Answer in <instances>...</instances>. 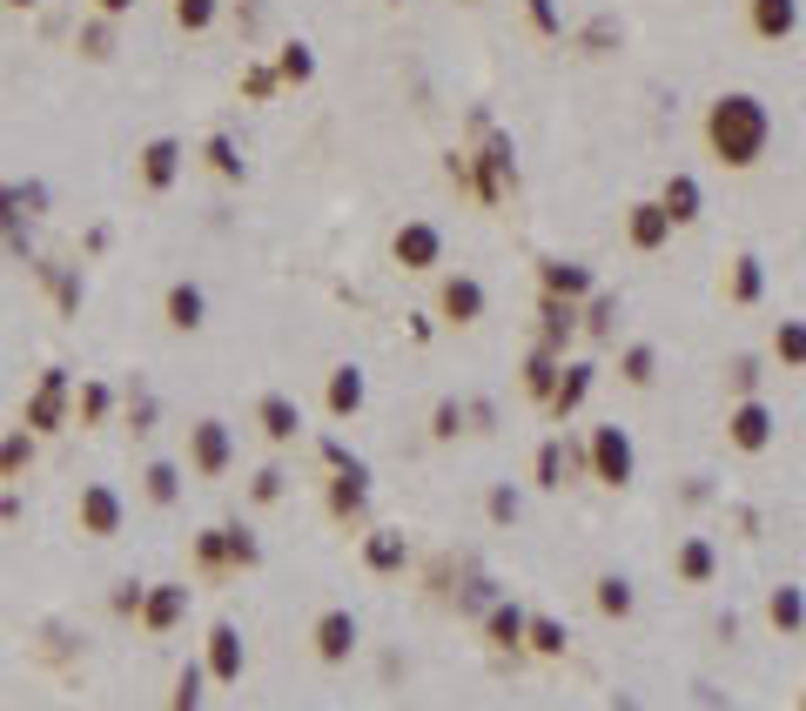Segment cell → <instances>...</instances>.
Instances as JSON below:
<instances>
[{
  "instance_id": "obj_11",
  "label": "cell",
  "mask_w": 806,
  "mask_h": 711,
  "mask_svg": "<svg viewBox=\"0 0 806 711\" xmlns=\"http://www.w3.org/2000/svg\"><path fill=\"white\" fill-rule=\"evenodd\" d=\"M780 356H786V363H806V329H799V323L780 329Z\"/></svg>"
},
{
  "instance_id": "obj_4",
  "label": "cell",
  "mask_w": 806,
  "mask_h": 711,
  "mask_svg": "<svg viewBox=\"0 0 806 711\" xmlns=\"http://www.w3.org/2000/svg\"><path fill=\"white\" fill-rule=\"evenodd\" d=\"M733 444H740V450H759V444H766V410H759V403H746V410L733 416Z\"/></svg>"
},
{
  "instance_id": "obj_14",
  "label": "cell",
  "mask_w": 806,
  "mask_h": 711,
  "mask_svg": "<svg viewBox=\"0 0 806 711\" xmlns=\"http://www.w3.org/2000/svg\"><path fill=\"white\" fill-rule=\"evenodd\" d=\"M531 638H537V651H565V631L558 624H531Z\"/></svg>"
},
{
  "instance_id": "obj_1",
  "label": "cell",
  "mask_w": 806,
  "mask_h": 711,
  "mask_svg": "<svg viewBox=\"0 0 806 711\" xmlns=\"http://www.w3.org/2000/svg\"><path fill=\"white\" fill-rule=\"evenodd\" d=\"M712 148H719L733 169L759 162V148H766V108H759L753 95H726V101L712 108Z\"/></svg>"
},
{
  "instance_id": "obj_9",
  "label": "cell",
  "mask_w": 806,
  "mask_h": 711,
  "mask_svg": "<svg viewBox=\"0 0 806 711\" xmlns=\"http://www.w3.org/2000/svg\"><path fill=\"white\" fill-rule=\"evenodd\" d=\"M666 222H672L666 209H638V222H632V235H638V242L652 249V242H659V235H666Z\"/></svg>"
},
{
  "instance_id": "obj_15",
  "label": "cell",
  "mask_w": 806,
  "mask_h": 711,
  "mask_svg": "<svg viewBox=\"0 0 806 711\" xmlns=\"http://www.w3.org/2000/svg\"><path fill=\"white\" fill-rule=\"evenodd\" d=\"M773 624H799V598H793V590H780V598H773Z\"/></svg>"
},
{
  "instance_id": "obj_12",
  "label": "cell",
  "mask_w": 806,
  "mask_h": 711,
  "mask_svg": "<svg viewBox=\"0 0 806 711\" xmlns=\"http://www.w3.org/2000/svg\"><path fill=\"white\" fill-rule=\"evenodd\" d=\"M733 296H740V302H753V296H759V262H740V275H733Z\"/></svg>"
},
{
  "instance_id": "obj_7",
  "label": "cell",
  "mask_w": 806,
  "mask_h": 711,
  "mask_svg": "<svg viewBox=\"0 0 806 711\" xmlns=\"http://www.w3.org/2000/svg\"><path fill=\"white\" fill-rule=\"evenodd\" d=\"M397 255H404V262H431V255H437V235H431V228L397 235Z\"/></svg>"
},
{
  "instance_id": "obj_13",
  "label": "cell",
  "mask_w": 806,
  "mask_h": 711,
  "mask_svg": "<svg viewBox=\"0 0 806 711\" xmlns=\"http://www.w3.org/2000/svg\"><path fill=\"white\" fill-rule=\"evenodd\" d=\"M679 571H685V577H706V571H712V550H706V544H693V550L679 558Z\"/></svg>"
},
{
  "instance_id": "obj_10",
  "label": "cell",
  "mask_w": 806,
  "mask_h": 711,
  "mask_svg": "<svg viewBox=\"0 0 806 711\" xmlns=\"http://www.w3.org/2000/svg\"><path fill=\"white\" fill-rule=\"evenodd\" d=\"M598 604H605V611H632V584H625V577H605V584H598Z\"/></svg>"
},
{
  "instance_id": "obj_6",
  "label": "cell",
  "mask_w": 806,
  "mask_h": 711,
  "mask_svg": "<svg viewBox=\"0 0 806 711\" xmlns=\"http://www.w3.org/2000/svg\"><path fill=\"white\" fill-rule=\"evenodd\" d=\"M666 215H672V222H693V215H699V188L685 182V175L666 188Z\"/></svg>"
},
{
  "instance_id": "obj_2",
  "label": "cell",
  "mask_w": 806,
  "mask_h": 711,
  "mask_svg": "<svg viewBox=\"0 0 806 711\" xmlns=\"http://www.w3.org/2000/svg\"><path fill=\"white\" fill-rule=\"evenodd\" d=\"M598 470H605L611 484H625V477H632V450H625L619 429H605V437H598Z\"/></svg>"
},
{
  "instance_id": "obj_3",
  "label": "cell",
  "mask_w": 806,
  "mask_h": 711,
  "mask_svg": "<svg viewBox=\"0 0 806 711\" xmlns=\"http://www.w3.org/2000/svg\"><path fill=\"white\" fill-rule=\"evenodd\" d=\"M753 21H759V34H793L799 8L793 0H753Z\"/></svg>"
},
{
  "instance_id": "obj_8",
  "label": "cell",
  "mask_w": 806,
  "mask_h": 711,
  "mask_svg": "<svg viewBox=\"0 0 806 711\" xmlns=\"http://www.w3.org/2000/svg\"><path fill=\"white\" fill-rule=\"evenodd\" d=\"M350 638H357V624L350 618H330L323 624V658H343V651H350Z\"/></svg>"
},
{
  "instance_id": "obj_5",
  "label": "cell",
  "mask_w": 806,
  "mask_h": 711,
  "mask_svg": "<svg viewBox=\"0 0 806 711\" xmlns=\"http://www.w3.org/2000/svg\"><path fill=\"white\" fill-rule=\"evenodd\" d=\"M444 309L457 315V323H471V315L484 309V289H478V283H450V289H444Z\"/></svg>"
}]
</instances>
